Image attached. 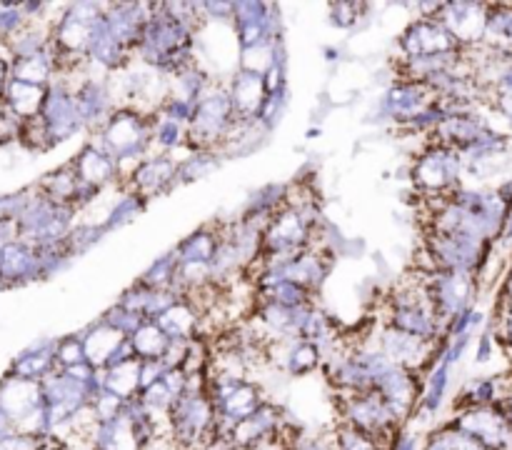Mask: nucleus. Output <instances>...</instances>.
<instances>
[{
	"label": "nucleus",
	"mask_w": 512,
	"mask_h": 450,
	"mask_svg": "<svg viewBox=\"0 0 512 450\" xmlns=\"http://www.w3.org/2000/svg\"><path fill=\"white\" fill-rule=\"evenodd\" d=\"M460 175H463V160L458 150L448 148L443 143H435L420 155L418 165L413 170V178L425 193L435 198L455 193L460 188Z\"/></svg>",
	"instance_id": "nucleus-1"
},
{
	"label": "nucleus",
	"mask_w": 512,
	"mask_h": 450,
	"mask_svg": "<svg viewBox=\"0 0 512 450\" xmlns=\"http://www.w3.org/2000/svg\"><path fill=\"white\" fill-rule=\"evenodd\" d=\"M438 23L458 40L463 48H478L483 43L488 5L485 3H448L438 5Z\"/></svg>",
	"instance_id": "nucleus-2"
},
{
	"label": "nucleus",
	"mask_w": 512,
	"mask_h": 450,
	"mask_svg": "<svg viewBox=\"0 0 512 450\" xmlns=\"http://www.w3.org/2000/svg\"><path fill=\"white\" fill-rule=\"evenodd\" d=\"M490 53L512 55V3L488 5V23H485L483 43Z\"/></svg>",
	"instance_id": "nucleus-3"
},
{
	"label": "nucleus",
	"mask_w": 512,
	"mask_h": 450,
	"mask_svg": "<svg viewBox=\"0 0 512 450\" xmlns=\"http://www.w3.org/2000/svg\"><path fill=\"white\" fill-rule=\"evenodd\" d=\"M425 450H485L483 445L475 438H470L468 433H463L460 428H455L453 423L440 428L438 433L430 435Z\"/></svg>",
	"instance_id": "nucleus-4"
},
{
	"label": "nucleus",
	"mask_w": 512,
	"mask_h": 450,
	"mask_svg": "<svg viewBox=\"0 0 512 450\" xmlns=\"http://www.w3.org/2000/svg\"><path fill=\"white\" fill-rule=\"evenodd\" d=\"M490 88H493L495 110L508 120L512 128V88H503V85H490Z\"/></svg>",
	"instance_id": "nucleus-5"
},
{
	"label": "nucleus",
	"mask_w": 512,
	"mask_h": 450,
	"mask_svg": "<svg viewBox=\"0 0 512 450\" xmlns=\"http://www.w3.org/2000/svg\"><path fill=\"white\" fill-rule=\"evenodd\" d=\"M493 85H503V88H512V58L508 60V63H503L500 73L495 75Z\"/></svg>",
	"instance_id": "nucleus-6"
},
{
	"label": "nucleus",
	"mask_w": 512,
	"mask_h": 450,
	"mask_svg": "<svg viewBox=\"0 0 512 450\" xmlns=\"http://www.w3.org/2000/svg\"><path fill=\"white\" fill-rule=\"evenodd\" d=\"M500 310L503 313H512V273L508 275L503 285V295H500Z\"/></svg>",
	"instance_id": "nucleus-7"
},
{
	"label": "nucleus",
	"mask_w": 512,
	"mask_h": 450,
	"mask_svg": "<svg viewBox=\"0 0 512 450\" xmlns=\"http://www.w3.org/2000/svg\"><path fill=\"white\" fill-rule=\"evenodd\" d=\"M13 433H18V430H15V425L10 423L8 415H5L3 410H0V440L8 438V435H13Z\"/></svg>",
	"instance_id": "nucleus-8"
},
{
	"label": "nucleus",
	"mask_w": 512,
	"mask_h": 450,
	"mask_svg": "<svg viewBox=\"0 0 512 450\" xmlns=\"http://www.w3.org/2000/svg\"><path fill=\"white\" fill-rule=\"evenodd\" d=\"M5 88H8V65L0 60V95H5Z\"/></svg>",
	"instance_id": "nucleus-9"
},
{
	"label": "nucleus",
	"mask_w": 512,
	"mask_h": 450,
	"mask_svg": "<svg viewBox=\"0 0 512 450\" xmlns=\"http://www.w3.org/2000/svg\"><path fill=\"white\" fill-rule=\"evenodd\" d=\"M510 273H512V270H510Z\"/></svg>",
	"instance_id": "nucleus-10"
}]
</instances>
